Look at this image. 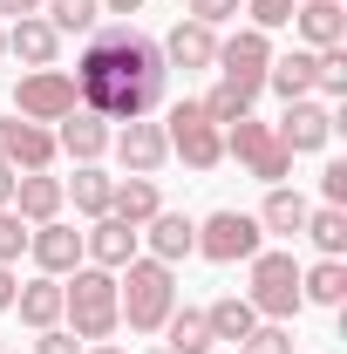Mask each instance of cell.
<instances>
[{
  "instance_id": "603a6c76",
  "label": "cell",
  "mask_w": 347,
  "mask_h": 354,
  "mask_svg": "<svg viewBox=\"0 0 347 354\" xmlns=\"http://www.w3.org/2000/svg\"><path fill=\"white\" fill-rule=\"evenodd\" d=\"M205 327H212V341H232V348H238V341L259 327V313H252V300H245V293H225V300H212V307H205Z\"/></svg>"
},
{
  "instance_id": "4316f807",
  "label": "cell",
  "mask_w": 347,
  "mask_h": 354,
  "mask_svg": "<svg viewBox=\"0 0 347 354\" xmlns=\"http://www.w3.org/2000/svg\"><path fill=\"white\" fill-rule=\"evenodd\" d=\"M300 232L320 245V259H341V252H347V205H320V212H306Z\"/></svg>"
},
{
  "instance_id": "277c9868",
  "label": "cell",
  "mask_w": 347,
  "mask_h": 354,
  "mask_svg": "<svg viewBox=\"0 0 347 354\" xmlns=\"http://www.w3.org/2000/svg\"><path fill=\"white\" fill-rule=\"evenodd\" d=\"M245 266H252L245 300H252L259 320H293V313L306 307L300 300V259H293V252H252Z\"/></svg>"
},
{
  "instance_id": "cb8c5ba5",
  "label": "cell",
  "mask_w": 347,
  "mask_h": 354,
  "mask_svg": "<svg viewBox=\"0 0 347 354\" xmlns=\"http://www.w3.org/2000/svg\"><path fill=\"white\" fill-rule=\"evenodd\" d=\"M306 212H313V205H306V198L293 191V184H272V191H265V212H259V232H279V239H300Z\"/></svg>"
},
{
  "instance_id": "d6a6232c",
  "label": "cell",
  "mask_w": 347,
  "mask_h": 354,
  "mask_svg": "<svg viewBox=\"0 0 347 354\" xmlns=\"http://www.w3.org/2000/svg\"><path fill=\"white\" fill-rule=\"evenodd\" d=\"M313 88H320L327 102H341V95H347V41L341 48H320V82H313Z\"/></svg>"
},
{
  "instance_id": "ba28073f",
  "label": "cell",
  "mask_w": 347,
  "mask_h": 354,
  "mask_svg": "<svg viewBox=\"0 0 347 354\" xmlns=\"http://www.w3.org/2000/svg\"><path fill=\"white\" fill-rule=\"evenodd\" d=\"M68 109H82V102H75V75H62V68H28L14 82V116H28V123H62Z\"/></svg>"
},
{
  "instance_id": "4dcf8cb0",
  "label": "cell",
  "mask_w": 347,
  "mask_h": 354,
  "mask_svg": "<svg viewBox=\"0 0 347 354\" xmlns=\"http://www.w3.org/2000/svg\"><path fill=\"white\" fill-rule=\"evenodd\" d=\"M252 102H259V95H245V88H232V82H218L212 95H205V116H212L218 130H225V123H238V116H252Z\"/></svg>"
},
{
  "instance_id": "8fae6325",
  "label": "cell",
  "mask_w": 347,
  "mask_h": 354,
  "mask_svg": "<svg viewBox=\"0 0 347 354\" xmlns=\"http://www.w3.org/2000/svg\"><path fill=\"white\" fill-rule=\"evenodd\" d=\"M272 130H279V143H286L293 157L327 150V136H334V109H327V102H313V95H300V102H286V116H279Z\"/></svg>"
},
{
  "instance_id": "8992f818",
  "label": "cell",
  "mask_w": 347,
  "mask_h": 354,
  "mask_svg": "<svg viewBox=\"0 0 347 354\" xmlns=\"http://www.w3.org/2000/svg\"><path fill=\"white\" fill-rule=\"evenodd\" d=\"M164 136H171V157H184L191 171H218L225 164V130L205 116V102H177Z\"/></svg>"
},
{
  "instance_id": "ac0fdd59",
  "label": "cell",
  "mask_w": 347,
  "mask_h": 354,
  "mask_svg": "<svg viewBox=\"0 0 347 354\" xmlns=\"http://www.w3.org/2000/svg\"><path fill=\"white\" fill-rule=\"evenodd\" d=\"M7 55H14L21 68H55V55H62V35L48 28L41 14H28V21H14V28H7Z\"/></svg>"
},
{
  "instance_id": "9c48e42d",
  "label": "cell",
  "mask_w": 347,
  "mask_h": 354,
  "mask_svg": "<svg viewBox=\"0 0 347 354\" xmlns=\"http://www.w3.org/2000/svg\"><path fill=\"white\" fill-rule=\"evenodd\" d=\"M218 82L245 88V95H259L265 88V68H272V35H259V28H238L232 41H218Z\"/></svg>"
},
{
  "instance_id": "bcb514c9",
  "label": "cell",
  "mask_w": 347,
  "mask_h": 354,
  "mask_svg": "<svg viewBox=\"0 0 347 354\" xmlns=\"http://www.w3.org/2000/svg\"><path fill=\"white\" fill-rule=\"evenodd\" d=\"M0 354H7V341H0Z\"/></svg>"
},
{
  "instance_id": "f1b7e54d",
  "label": "cell",
  "mask_w": 347,
  "mask_h": 354,
  "mask_svg": "<svg viewBox=\"0 0 347 354\" xmlns=\"http://www.w3.org/2000/svg\"><path fill=\"white\" fill-rule=\"evenodd\" d=\"M62 191L75 198V212H88V218H102V212H109V191H116V177H102L95 164H75V177H68Z\"/></svg>"
},
{
  "instance_id": "ab89813d",
  "label": "cell",
  "mask_w": 347,
  "mask_h": 354,
  "mask_svg": "<svg viewBox=\"0 0 347 354\" xmlns=\"http://www.w3.org/2000/svg\"><path fill=\"white\" fill-rule=\"evenodd\" d=\"M14 293H21V279H14V266H0V313L14 307Z\"/></svg>"
},
{
  "instance_id": "83f0119b",
  "label": "cell",
  "mask_w": 347,
  "mask_h": 354,
  "mask_svg": "<svg viewBox=\"0 0 347 354\" xmlns=\"http://www.w3.org/2000/svg\"><path fill=\"white\" fill-rule=\"evenodd\" d=\"M48 7V28H55V35H95V28H102V0H41Z\"/></svg>"
},
{
  "instance_id": "30bf717a",
  "label": "cell",
  "mask_w": 347,
  "mask_h": 354,
  "mask_svg": "<svg viewBox=\"0 0 347 354\" xmlns=\"http://www.w3.org/2000/svg\"><path fill=\"white\" fill-rule=\"evenodd\" d=\"M0 164L14 177L48 171L55 164V130L48 123H28V116H0Z\"/></svg>"
},
{
  "instance_id": "d4e9b609",
  "label": "cell",
  "mask_w": 347,
  "mask_h": 354,
  "mask_svg": "<svg viewBox=\"0 0 347 354\" xmlns=\"http://www.w3.org/2000/svg\"><path fill=\"white\" fill-rule=\"evenodd\" d=\"M300 300H306V307H341V300H347V266L341 259L300 266Z\"/></svg>"
},
{
  "instance_id": "b9f144b4",
  "label": "cell",
  "mask_w": 347,
  "mask_h": 354,
  "mask_svg": "<svg viewBox=\"0 0 347 354\" xmlns=\"http://www.w3.org/2000/svg\"><path fill=\"white\" fill-rule=\"evenodd\" d=\"M7 205H14V171L0 164V212H7Z\"/></svg>"
},
{
  "instance_id": "7bdbcfd3",
  "label": "cell",
  "mask_w": 347,
  "mask_h": 354,
  "mask_svg": "<svg viewBox=\"0 0 347 354\" xmlns=\"http://www.w3.org/2000/svg\"><path fill=\"white\" fill-rule=\"evenodd\" d=\"M88 354H123V348H116V341H95V348H88Z\"/></svg>"
},
{
  "instance_id": "7402d4cb",
  "label": "cell",
  "mask_w": 347,
  "mask_h": 354,
  "mask_svg": "<svg viewBox=\"0 0 347 354\" xmlns=\"http://www.w3.org/2000/svg\"><path fill=\"white\" fill-rule=\"evenodd\" d=\"M191 252H198V225L184 218V212H157L150 218V259L177 266V259H191Z\"/></svg>"
},
{
  "instance_id": "ee69618b",
  "label": "cell",
  "mask_w": 347,
  "mask_h": 354,
  "mask_svg": "<svg viewBox=\"0 0 347 354\" xmlns=\"http://www.w3.org/2000/svg\"><path fill=\"white\" fill-rule=\"evenodd\" d=\"M0 55H7V28H0Z\"/></svg>"
},
{
  "instance_id": "52a82bcc",
  "label": "cell",
  "mask_w": 347,
  "mask_h": 354,
  "mask_svg": "<svg viewBox=\"0 0 347 354\" xmlns=\"http://www.w3.org/2000/svg\"><path fill=\"white\" fill-rule=\"evenodd\" d=\"M198 252L212 266H238V259H252V252H265V232L252 212H212V218L198 225Z\"/></svg>"
},
{
  "instance_id": "9a60e30c",
  "label": "cell",
  "mask_w": 347,
  "mask_h": 354,
  "mask_svg": "<svg viewBox=\"0 0 347 354\" xmlns=\"http://www.w3.org/2000/svg\"><path fill=\"white\" fill-rule=\"evenodd\" d=\"M293 28H300V41L320 55V48H341L347 41V7L341 0H300L293 7Z\"/></svg>"
},
{
  "instance_id": "5bb4252c",
  "label": "cell",
  "mask_w": 347,
  "mask_h": 354,
  "mask_svg": "<svg viewBox=\"0 0 347 354\" xmlns=\"http://www.w3.org/2000/svg\"><path fill=\"white\" fill-rule=\"evenodd\" d=\"M109 143H116V157L130 164V177H150L164 157H171V136H164V123H143V116H136V123H123Z\"/></svg>"
},
{
  "instance_id": "44dd1931",
  "label": "cell",
  "mask_w": 347,
  "mask_h": 354,
  "mask_svg": "<svg viewBox=\"0 0 347 354\" xmlns=\"http://www.w3.org/2000/svg\"><path fill=\"white\" fill-rule=\"evenodd\" d=\"M313 82H320V55H313V48H293V55H272V68H265V88H279L286 102L313 95Z\"/></svg>"
},
{
  "instance_id": "60d3db41",
  "label": "cell",
  "mask_w": 347,
  "mask_h": 354,
  "mask_svg": "<svg viewBox=\"0 0 347 354\" xmlns=\"http://www.w3.org/2000/svg\"><path fill=\"white\" fill-rule=\"evenodd\" d=\"M102 14H143V0H102Z\"/></svg>"
},
{
  "instance_id": "3957f363",
  "label": "cell",
  "mask_w": 347,
  "mask_h": 354,
  "mask_svg": "<svg viewBox=\"0 0 347 354\" xmlns=\"http://www.w3.org/2000/svg\"><path fill=\"white\" fill-rule=\"evenodd\" d=\"M62 320H68L75 341H109L123 327V313H116V272L75 266V279L62 286Z\"/></svg>"
},
{
  "instance_id": "484cf974",
  "label": "cell",
  "mask_w": 347,
  "mask_h": 354,
  "mask_svg": "<svg viewBox=\"0 0 347 354\" xmlns=\"http://www.w3.org/2000/svg\"><path fill=\"white\" fill-rule=\"evenodd\" d=\"M14 313H21L28 327H62V279H28V286L14 293Z\"/></svg>"
},
{
  "instance_id": "d590c367",
  "label": "cell",
  "mask_w": 347,
  "mask_h": 354,
  "mask_svg": "<svg viewBox=\"0 0 347 354\" xmlns=\"http://www.w3.org/2000/svg\"><path fill=\"white\" fill-rule=\"evenodd\" d=\"M184 14H191V21H205V28H218V21L245 14V0H184Z\"/></svg>"
},
{
  "instance_id": "74e56055",
  "label": "cell",
  "mask_w": 347,
  "mask_h": 354,
  "mask_svg": "<svg viewBox=\"0 0 347 354\" xmlns=\"http://www.w3.org/2000/svg\"><path fill=\"white\" fill-rule=\"evenodd\" d=\"M320 191H327V205H347V164H327L320 171Z\"/></svg>"
},
{
  "instance_id": "4fadbf2b",
  "label": "cell",
  "mask_w": 347,
  "mask_h": 354,
  "mask_svg": "<svg viewBox=\"0 0 347 354\" xmlns=\"http://www.w3.org/2000/svg\"><path fill=\"white\" fill-rule=\"evenodd\" d=\"M28 252H35V266H41L48 279H62V272H75L82 266V232L75 225H62V218H48L28 232Z\"/></svg>"
},
{
  "instance_id": "f6af8a7d",
  "label": "cell",
  "mask_w": 347,
  "mask_h": 354,
  "mask_svg": "<svg viewBox=\"0 0 347 354\" xmlns=\"http://www.w3.org/2000/svg\"><path fill=\"white\" fill-rule=\"evenodd\" d=\"M150 354H171V348H150Z\"/></svg>"
},
{
  "instance_id": "f35d334b",
  "label": "cell",
  "mask_w": 347,
  "mask_h": 354,
  "mask_svg": "<svg viewBox=\"0 0 347 354\" xmlns=\"http://www.w3.org/2000/svg\"><path fill=\"white\" fill-rule=\"evenodd\" d=\"M28 14H41V0H0V21H28Z\"/></svg>"
},
{
  "instance_id": "1f68e13d",
  "label": "cell",
  "mask_w": 347,
  "mask_h": 354,
  "mask_svg": "<svg viewBox=\"0 0 347 354\" xmlns=\"http://www.w3.org/2000/svg\"><path fill=\"white\" fill-rule=\"evenodd\" d=\"M238 354H293V334H286V320H259V327L238 341Z\"/></svg>"
},
{
  "instance_id": "2e32d148",
  "label": "cell",
  "mask_w": 347,
  "mask_h": 354,
  "mask_svg": "<svg viewBox=\"0 0 347 354\" xmlns=\"http://www.w3.org/2000/svg\"><path fill=\"white\" fill-rule=\"evenodd\" d=\"M157 48H164L171 68H212V62H218V28H205V21H177Z\"/></svg>"
},
{
  "instance_id": "6da1fadb",
  "label": "cell",
  "mask_w": 347,
  "mask_h": 354,
  "mask_svg": "<svg viewBox=\"0 0 347 354\" xmlns=\"http://www.w3.org/2000/svg\"><path fill=\"white\" fill-rule=\"evenodd\" d=\"M164 82H171L164 48L150 41L143 28H130V21L95 28L88 48H82V62H75V102L95 109L102 123H136V116H150V109L164 102Z\"/></svg>"
},
{
  "instance_id": "8d00e7d4",
  "label": "cell",
  "mask_w": 347,
  "mask_h": 354,
  "mask_svg": "<svg viewBox=\"0 0 347 354\" xmlns=\"http://www.w3.org/2000/svg\"><path fill=\"white\" fill-rule=\"evenodd\" d=\"M35 354H82V341H75L68 327H41V341H35Z\"/></svg>"
},
{
  "instance_id": "836d02e7",
  "label": "cell",
  "mask_w": 347,
  "mask_h": 354,
  "mask_svg": "<svg viewBox=\"0 0 347 354\" xmlns=\"http://www.w3.org/2000/svg\"><path fill=\"white\" fill-rule=\"evenodd\" d=\"M28 232H35V225L21 218L14 205L0 212V266H14V259H21V252H28Z\"/></svg>"
},
{
  "instance_id": "ffe728a7",
  "label": "cell",
  "mask_w": 347,
  "mask_h": 354,
  "mask_svg": "<svg viewBox=\"0 0 347 354\" xmlns=\"http://www.w3.org/2000/svg\"><path fill=\"white\" fill-rule=\"evenodd\" d=\"M164 212V198H157V177H116V191H109V218H123V225H143Z\"/></svg>"
},
{
  "instance_id": "5b68a950",
  "label": "cell",
  "mask_w": 347,
  "mask_h": 354,
  "mask_svg": "<svg viewBox=\"0 0 347 354\" xmlns=\"http://www.w3.org/2000/svg\"><path fill=\"white\" fill-rule=\"evenodd\" d=\"M225 157H238L259 184H286V177H293V150H286V143H279V130H272V123H259V116L225 123Z\"/></svg>"
},
{
  "instance_id": "7c38bea8",
  "label": "cell",
  "mask_w": 347,
  "mask_h": 354,
  "mask_svg": "<svg viewBox=\"0 0 347 354\" xmlns=\"http://www.w3.org/2000/svg\"><path fill=\"white\" fill-rule=\"evenodd\" d=\"M136 245H143V232H136V225H123V218H109V212L82 232V259L102 266V272H123V266L136 259Z\"/></svg>"
},
{
  "instance_id": "7dc6e473",
  "label": "cell",
  "mask_w": 347,
  "mask_h": 354,
  "mask_svg": "<svg viewBox=\"0 0 347 354\" xmlns=\"http://www.w3.org/2000/svg\"><path fill=\"white\" fill-rule=\"evenodd\" d=\"M212 354H218V348H212Z\"/></svg>"
},
{
  "instance_id": "e575fe53",
  "label": "cell",
  "mask_w": 347,
  "mask_h": 354,
  "mask_svg": "<svg viewBox=\"0 0 347 354\" xmlns=\"http://www.w3.org/2000/svg\"><path fill=\"white\" fill-rule=\"evenodd\" d=\"M293 7H300V0H245V14H252V28H259V35L286 28V21H293Z\"/></svg>"
},
{
  "instance_id": "e0dca14e",
  "label": "cell",
  "mask_w": 347,
  "mask_h": 354,
  "mask_svg": "<svg viewBox=\"0 0 347 354\" xmlns=\"http://www.w3.org/2000/svg\"><path fill=\"white\" fill-rule=\"evenodd\" d=\"M62 205H68L62 177H48V171H28V177H14V212H21L28 225H48V218H62Z\"/></svg>"
},
{
  "instance_id": "f546056e",
  "label": "cell",
  "mask_w": 347,
  "mask_h": 354,
  "mask_svg": "<svg viewBox=\"0 0 347 354\" xmlns=\"http://www.w3.org/2000/svg\"><path fill=\"white\" fill-rule=\"evenodd\" d=\"M164 334H171V341H164L171 354H212V348H218V341H212V327H205V313H198V307L171 313V320H164Z\"/></svg>"
},
{
  "instance_id": "d6986e66",
  "label": "cell",
  "mask_w": 347,
  "mask_h": 354,
  "mask_svg": "<svg viewBox=\"0 0 347 354\" xmlns=\"http://www.w3.org/2000/svg\"><path fill=\"white\" fill-rule=\"evenodd\" d=\"M55 150H68L75 164H95V157L109 150V123H102L95 109H68L62 130H55Z\"/></svg>"
},
{
  "instance_id": "7a4b0ae2",
  "label": "cell",
  "mask_w": 347,
  "mask_h": 354,
  "mask_svg": "<svg viewBox=\"0 0 347 354\" xmlns=\"http://www.w3.org/2000/svg\"><path fill=\"white\" fill-rule=\"evenodd\" d=\"M116 313L130 320L136 334H157L177 313V272L164 259H143V252H136V259L123 266V279H116Z\"/></svg>"
}]
</instances>
